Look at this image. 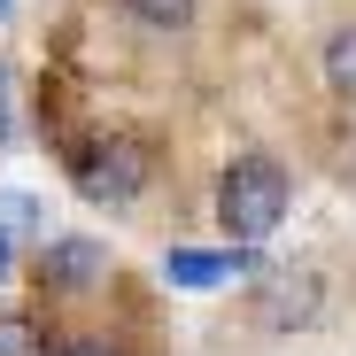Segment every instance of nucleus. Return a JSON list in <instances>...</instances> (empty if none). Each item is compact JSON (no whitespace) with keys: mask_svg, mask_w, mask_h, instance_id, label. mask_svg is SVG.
I'll use <instances>...</instances> for the list:
<instances>
[{"mask_svg":"<svg viewBox=\"0 0 356 356\" xmlns=\"http://www.w3.org/2000/svg\"><path fill=\"white\" fill-rule=\"evenodd\" d=\"M286 202H294V186H286V170H279L271 155H232L225 178H217V225H225L241 248L271 241V232L286 225Z\"/></svg>","mask_w":356,"mask_h":356,"instance_id":"f257e3e1","label":"nucleus"},{"mask_svg":"<svg viewBox=\"0 0 356 356\" xmlns=\"http://www.w3.org/2000/svg\"><path fill=\"white\" fill-rule=\"evenodd\" d=\"M70 178H78L86 202H140L147 178H155V155L132 132H108V140H93V147L70 155Z\"/></svg>","mask_w":356,"mask_h":356,"instance_id":"f03ea898","label":"nucleus"},{"mask_svg":"<svg viewBox=\"0 0 356 356\" xmlns=\"http://www.w3.org/2000/svg\"><path fill=\"white\" fill-rule=\"evenodd\" d=\"M318 302H325V286H318L310 271H264V279H256V325H271V333L310 325Z\"/></svg>","mask_w":356,"mask_h":356,"instance_id":"7ed1b4c3","label":"nucleus"},{"mask_svg":"<svg viewBox=\"0 0 356 356\" xmlns=\"http://www.w3.org/2000/svg\"><path fill=\"white\" fill-rule=\"evenodd\" d=\"M39 279H47L54 294H86V286L108 279V248L86 241V232H70V241H47V248H39Z\"/></svg>","mask_w":356,"mask_h":356,"instance_id":"20e7f679","label":"nucleus"},{"mask_svg":"<svg viewBox=\"0 0 356 356\" xmlns=\"http://www.w3.org/2000/svg\"><path fill=\"white\" fill-rule=\"evenodd\" d=\"M241 271H256V248H241L232 241V256H217V248H170L163 256V279L170 286H217V279H241Z\"/></svg>","mask_w":356,"mask_h":356,"instance_id":"39448f33","label":"nucleus"},{"mask_svg":"<svg viewBox=\"0 0 356 356\" xmlns=\"http://www.w3.org/2000/svg\"><path fill=\"white\" fill-rule=\"evenodd\" d=\"M325 86H333L341 101H356V24L325 39Z\"/></svg>","mask_w":356,"mask_h":356,"instance_id":"423d86ee","label":"nucleus"},{"mask_svg":"<svg viewBox=\"0 0 356 356\" xmlns=\"http://www.w3.org/2000/svg\"><path fill=\"white\" fill-rule=\"evenodd\" d=\"M124 8H132L147 31H186V24H194V0H124Z\"/></svg>","mask_w":356,"mask_h":356,"instance_id":"0eeeda50","label":"nucleus"},{"mask_svg":"<svg viewBox=\"0 0 356 356\" xmlns=\"http://www.w3.org/2000/svg\"><path fill=\"white\" fill-rule=\"evenodd\" d=\"M0 356H47V333L8 310V318H0Z\"/></svg>","mask_w":356,"mask_h":356,"instance_id":"6e6552de","label":"nucleus"},{"mask_svg":"<svg viewBox=\"0 0 356 356\" xmlns=\"http://www.w3.org/2000/svg\"><path fill=\"white\" fill-rule=\"evenodd\" d=\"M31 225H39V202L31 194H0V232H8V241H24Z\"/></svg>","mask_w":356,"mask_h":356,"instance_id":"1a4fd4ad","label":"nucleus"},{"mask_svg":"<svg viewBox=\"0 0 356 356\" xmlns=\"http://www.w3.org/2000/svg\"><path fill=\"white\" fill-rule=\"evenodd\" d=\"M8 124H16V70L0 63V140H8Z\"/></svg>","mask_w":356,"mask_h":356,"instance_id":"9d476101","label":"nucleus"},{"mask_svg":"<svg viewBox=\"0 0 356 356\" xmlns=\"http://www.w3.org/2000/svg\"><path fill=\"white\" fill-rule=\"evenodd\" d=\"M47 356H116V348H101V341H63V348H47Z\"/></svg>","mask_w":356,"mask_h":356,"instance_id":"9b49d317","label":"nucleus"},{"mask_svg":"<svg viewBox=\"0 0 356 356\" xmlns=\"http://www.w3.org/2000/svg\"><path fill=\"white\" fill-rule=\"evenodd\" d=\"M8 264H16V241H8V232H0V279H8Z\"/></svg>","mask_w":356,"mask_h":356,"instance_id":"f8f14e48","label":"nucleus"},{"mask_svg":"<svg viewBox=\"0 0 356 356\" xmlns=\"http://www.w3.org/2000/svg\"><path fill=\"white\" fill-rule=\"evenodd\" d=\"M8 8H16V0H0V24H8Z\"/></svg>","mask_w":356,"mask_h":356,"instance_id":"ddd939ff","label":"nucleus"}]
</instances>
